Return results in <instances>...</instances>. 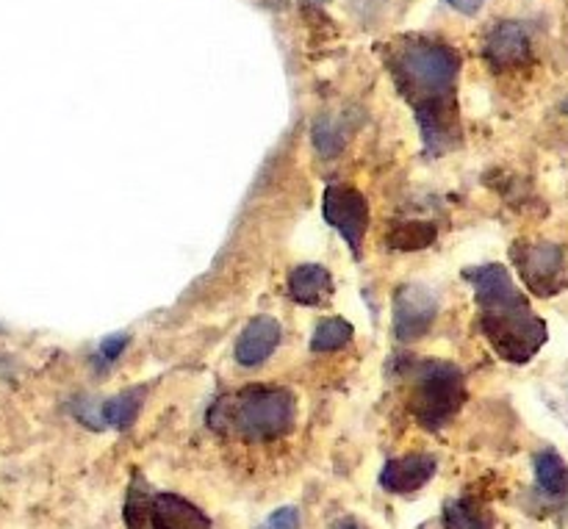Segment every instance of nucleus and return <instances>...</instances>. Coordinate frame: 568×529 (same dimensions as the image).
Returning <instances> with one entry per match:
<instances>
[{"mask_svg": "<svg viewBox=\"0 0 568 529\" xmlns=\"http://www.w3.org/2000/svg\"><path fill=\"white\" fill-rule=\"evenodd\" d=\"M480 308V330L494 353L508 364H527L547 344L549 330L541 316L532 314L530 299L516 288L503 264H486L466 272Z\"/></svg>", "mask_w": 568, "mask_h": 529, "instance_id": "2", "label": "nucleus"}, {"mask_svg": "<svg viewBox=\"0 0 568 529\" xmlns=\"http://www.w3.org/2000/svg\"><path fill=\"white\" fill-rule=\"evenodd\" d=\"M0 333H3V325H0Z\"/></svg>", "mask_w": 568, "mask_h": 529, "instance_id": "25", "label": "nucleus"}, {"mask_svg": "<svg viewBox=\"0 0 568 529\" xmlns=\"http://www.w3.org/2000/svg\"><path fill=\"white\" fill-rule=\"evenodd\" d=\"M449 6H453L455 11H460V14H466V17H475L477 11L483 9V3H486V0H447Z\"/></svg>", "mask_w": 568, "mask_h": 529, "instance_id": "21", "label": "nucleus"}, {"mask_svg": "<svg viewBox=\"0 0 568 529\" xmlns=\"http://www.w3.org/2000/svg\"><path fill=\"white\" fill-rule=\"evenodd\" d=\"M142 388H131V391H122L116 394V397L105 399L103 405H100V421H103V427H128L133 425V419L139 416V408H142Z\"/></svg>", "mask_w": 568, "mask_h": 529, "instance_id": "14", "label": "nucleus"}, {"mask_svg": "<svg viewBox=\"0 0 568 529\" xmlns=\"http://www.w3.org/2000/svg\"><path fill=\"white\" fill-rule=\"evenodd\" d=\"M311 139H314V147L320 150L325 159H336L342 155V150L347 147V133L338 125V120L333 116H320L314 122V131H311Z\"/></svg>", "mask_w": 568, "mask_h": 529, "instance_id": "18", "label": "nucleus"}, {"mask_svg": "<svg viewBox=\"0 0 568 529\" xmlns=\"http://www.w3.org/2000/svg\"><path fill=\"white\" fill-rule=\"evenodd\" d=\"M516 272L538 297H555L568 288V255L564 244L516 242L510 247Z\"/></svg>", "mask_w": 568, "mask_h": 529, "instance_id": "6", "label": "nucleus"}, {"mask_svg": "<svg viewBox=\"0 0 568 529\" xmlns=\"http://www.w3.org/2000/svg\"><path fill=\"white\" fill-rule=\"evenodd\" d=\"M316 3H325V0H316Z\"/></svg>", "mask_w": 568, "mask_h": 529, "instance_id": "24", "label": "nucleus"}, {"mask_svg": "<svg viewBox=\"0 0 568 529\" xmlns=\"http://www.w3.org/2000/svg\"><path fill=\"white\" fill-rule=\"evenodd\" d=\"M216 430H233L247 441H277L297 421V399L288 388L250 386L233 397L216 399L209 416Z\"/></svg>", "mask_w": 568, "mask_h": 529, "instance_id": "3", "label": "nucleus"}, {"mask_svg": "<svg viewBox=\"0 0 568 529\" xmlns=\"http://www.w3.org/2000/svg\"><path fill=\"white\" fill-rule=\"evenodd\" d=\"M438 319L436 294L425 286H399L394 294V336L408 344L427 336Z\"/></svg>", "mask_w": 568, "mask_h": 529, "instance_id": "8", "label": "nucleus"}, {"mask_svg": "<svg viewBox=\"0 0 568 529\" xmlns=\"http://www.w3.org/2000/svg\"><path fill=\"white\" fill-rule=\"evenodd\" d=\"M331 529H364V527H361L355 519H342V521H336Z\"/></svg>", "mask_w": 568, "mask_h": 529, "instance_id": "22", "label": "nucleus"}, {"mask_svg": "<svg viewBox=\"0 0 568 529\" xmlns=\"http://www.w3.org/2000/svg\"><path fill=\"white\" fill-rule=\"evenodd\" d=\"M125 525L128 529H214L203 510L175 494H150L139 475L128 488Z\"/></svg>", "mask_w": 568, "mask_h": 529, "instance_id": "5", "label": "nucleus"}, {"mask_svg": "<svg viewBox=\"0 0 568 529\" xmlns=\"http://www.w3.org/2000/svg\"><path fill=\"white\" fill-rule=\"evenodd\" d=\"M281 325L272 316H255L247 327L242 330L236 342V360L247 369L261 366L270 360V355L275 353L277 344H281Z\"/></svg>", "mask_w": 568, "mask_h": 529, "instance_id": "11", "label": "nucleus"}, {"mask_svg": "<svg viewBox=\"0 0 568 529\" xmlns=\"http://www.w3.org/2000/svg\"><path fill=\"white\" fill-rule=\"evenodd\" d=\"M300 527V513L294 508H281L264 521L261 529H297Z\"/></svg>", "mask_w": 568, "mask_h": 529, "instance_id": "20", "label": "nucleus"}, {"mask_svg": "<svg viewBox=\"0 0 568 529\" xmlns=\"http://www.w3.org/2000/svg\"><path fill=\"white\" fill-rule=\"evenodd\" d=\"M466 403L464 372L447 360H425L414 369V391H410V416L425 430H442L458 416Z\"/></svg>", "mask_w": 568, "mask_h": 529, "instance_id": "4", "label": "nucleus"}, {"mask_svg": "<svg viewBox=\"0 0 568 529\" xmlns=\"http://www.w3.org/2000/svg\"><path fill=\"white\" fill-rule=\"evenodd\" d=\"M444 529H494L491 510L471 497L449 499L444 505Z\"/></svg>", "mask_w": 568, "mask_h": 529, "instance_id": "13", "label": "nucleus"}, {"mask_svg": "<svg viewBox=\"0 0 568 529\" xmlns=\"http://www.w3.org/2000/svg\"><path fill=\"white\" fill-rule=\"evenodd\" d=\"M564 111H566V114H568V100H566V103H564Z\"/></svg>", "mask_w": 568, "mask_h": 529, "instance_id": "23", "label": "nucleus"}, {"mask_svg": "<svg viewBox=\"0 0 568 529\" xmlns=\"http://www.w3.org/2000/svg\"><path fill=\"white\" fill-rule=\"evenodd\" d=\"M322 214H325L327 225L342 233V238L353 250L355 258H361L372 220L369 200L353 186H327L325 197H322Z\"/></svg>", "mask_w": 568, "mask_h": 529, "instance_id": "7", "label": "nucleus"}, {"mask_svg": "<svg viewBox=\"0 0 568 529\" xmlns=\"http://www.w3.org/2000/svg\"><path fill=\"white\" fill-rule=\"evenodd\" d=\"M388 72L414 109L425 147L444 155L460 142L458 75L460 53L447 42L405 37L388 44Z\"/></svg>", "mask_w": 568, "mask_h": 529, "instance_id": "1", "label": "nucleus"}, {"mask_svg": "<svg viewBox=\"0 0 568 529\" xmlns=\"http://www.w3.org/2000/svg\"><path fill=\"white\" fill-rule=\"evenodd\" d=\"M128 342H131V336H128V333H114V336H105L103 342H100L98 358L105 360V364H114V360L125 353Z\"/></svg>", "mask_w": 568, "mask_h": 529, "instance_id": "19", "label": "nucleus"}, {"mask_svg": "<svg viewBox=\"0 0 568 529\" xmlns=\"http://www.w3.org/2000/svg\"><path fill=\"white\" fill-rule=\"evenodd\" d=\"M483 59H486L488 67L497 72L525 67L527 61L532 59V44L527 28L514 20L497 22V26L486 33V39H483Z\"/></svg>", "mask_w": 568, "mask_h": 529, "instance_id": "9", "label": "nucleus"}, {"mask_svg": "<svg viewBox=\"0 0 568 529\" xmlns=\"http://www.w3.org/2000/svg\"><path fill=\"white\" fill-rule=\"evenodd\" d=\"M438 227L433 222H399L388 233V247L394 250H425L436 242Z\"/></svg>", "mask_w": 568, "mask_h": 529, "instance_id": "17", "label": "nucleus"}, {"mask_svg": "<svg viewBox=\"0 0 568 529\" xmlns=\"http://www.w3.org/2000/svg\"><path fill=\"white\" fill-rule=\"evenodd\" d=\"M333 294V277L325 266L320 264H303L288 275V297L297 305H311L320 308L331 299Z\"/></svg>", "mask_w": 568, "mask_h": 529, "instance_id": "12", "label": "nucleus"}, {"mask_svg": "<svg viewBox=\"0 0 568 529\" xmlns=\"http://www.w3.org/2000/svg\"><path fill=\"white\" fill-rule=\"evenodd\" d=\"M353 342V325L347 319H338V316H327L316 325L314 338H311V349L314 353H338L347 344Z\"/></svg>", "mask_w": 568, "mask_h": 529, "instance_id": "16", "label": "nucleus"}, {"mask_svg": "<svg viewBox=\"0 0 568 529\" xmlns=\"http://www.w3.org/2000/svg\"><path fill=\"white\" fill-rule=\"evenodd\" d=\"M438 460L427 452L405 455V458L388 460L381 471V486L388 494H414L425 488L436 477Z\"/></svg>", "mask_w": 568, "mask_h": 529, "instance_id": "10", "label": "nucleus"}, {"mask_svg": "<svg viewBox=\"0 0 568 529\" xmlns=\"http://www.w3.org/2000/svg\"><path fill=\"white\" fill-rule=\"evenodd\" d=\"M536 480L544 494L549 497H560L568 491V466L564 464L558 452L547 449V452L536 455Z\"/></svg>", "mask_w": 568, "mask_h": 529, "instance_id": "15", "label": "nucleus"}]
</instances>
